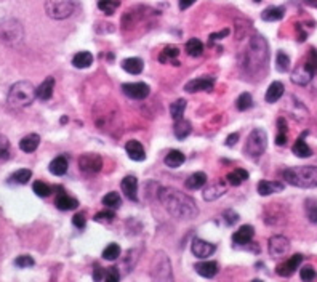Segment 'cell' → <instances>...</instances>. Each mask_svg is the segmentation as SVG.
<instances>
[{"instance_id": "8fae6325", "label": "cell", "mask_w": 317, "mask_h": 282, "mask_svg": "<svg viewBox=\"0 0 317 282\" xmlns=\"http://www.w3.org/2000/svg\"><path fill=\"white\" fill-rule=\"evenodd\" d=\"M122 90L127 96L133 100H145L146 96L149 95L151 89L149 85L145 83V82H132V83H124L122 85Z\"/></svg>"}, {"instance_id": "f35d334b", "label": "cell", "mask_w": 317, "mask_h": 282, "mask_svg": "<svg viewBox=\"0 0 317 282\" xmlns=\"http://www.w3.org/2000/svg\"><path fill=\"white\" fill-rule=\"evenodd\" d=\"M120 252H122V248H120L119 244H109L103 250V258L107 260V262H114V260L120 257Z\"/></svg>"}, {"instance_id": "b9f144b4", "label": "cell", "mask_w": 317, "mask_h": 282, "mask_svg": "<svg viewBox=\"0 0 317 282\" xmlns=\"http://www.w3.org/2000/svg\"><path fill=\"white\" fill-rule=\"evenodd\" d=\"M276 68L279 72H287L290 69V58L285 51H279L276 57Z\"/></svg>"}, {"instance_id": "1f68e13d", "label": "cell", "mask_w": 317, "mask_h": 282, "mask_svg": "<svg viewBox=\"0 0 317 282\" xmlns=\"http://www.w3.org/2000/svg\"><path fill=\"white\" fill-rule=\"evenodd\" d=\"M93 63V55L90 51H79L77 55L72 58V64L77 69H87L90 68Z\"/></svg>"}, {"instance_id": "6125c7cd", "label": "cell", "mask_w": 317, "mask_h": 282, "mask_svg": "<svg viewBox=\"0 0 317 282\" xmlns=\"http://www.w3.org/2000/svg\"><path fill=\"white\" fill-rule=\"evenodd\" d=\"M255 2H261V0H255Z\"/></svg>"}, {"instance_id": "ee69618b", "label": "cell", "mask_w": 317, "mask_h": 282, "mask_svg": "<svg viewBox=\"0 0 317 282\" xmlns=\"http://www.w3.org/2000/svg\"><path fill=\"white\" fill-rule=\"evenodd\" d=\"M236 106H237V109L239 111H247V109H250L251 106H253V98H251V95L250 93H242L237 98V101H236Z\"/></svg>"}, {"instance_id": "9a60e30c", "label": "cell", "mask_w": 317, "mask_h": 282, "mask_svg": "<svg viewBox=\"0 0 317 282\" xmlns=\"http://www.w3.org/2000/svg\"><path fill=\"white\" fill-rule=\"evenodd\" d=\"M301 262H303V255H300V253L290 257L287 262H283L282 265L277 266V274L282 277H290L295 273V269H298Z\"/></svg>"}, {"instance_id": "8d00e7d4", "label": "cell", "mask_w": 317, "mask_h": 282, "mask_svg": "<svg viewBox=\"0 0 317 282\" xmlns=\"http://www.w3.org/2000/svg\"><path fill=\"white\" fill-rule=\"evenodd\" d=\"M32 177V172L27 170V168H21V170H16L12 177H10V183H15V184H26Z\"/></svg>"}, {"instance_id": "f546056e", "label": "cell", "mask_w": 317, "mask_h": 282, "mask_svg": "<svg viewBox=\"0 0 317 282\" xmlns=\"http://www.w3.org/2000/svg\"><path fill=\"white\" fill-rule=\"evenodd\" d=\"M207 184V175L204 172H195L186 180V188L188 189H202Z\"/></svg>"}, {"instance_id": "4316f807", "label": "cell", "mask_w": 317, "mask_h": 282, "mask_svg": "<svg viewBox=\"0 0 317 282\" xmlns=\"http://www.w3.org/2000/svg\"><path fill=\"white\" fill-rule=\"evenodd\" d=\"M68 159L64 157V156H58V157H54L51 162H50V172L53 173V175H56V177H63L64 173L68 172Z\"/></svg>"}, {"instance_id": "11a10c76", "label": "cell", "mask_w": 317, "mask_h": 282, "mask_svg": "<svg viewBox=\"0 0 317 282\" xmlns=\"http://www.w3.org/2000/svg\"><path fill=\"white\" fill-rule=\"evenodd\" d=\"M226 36H229V29H223L220 32H213V34H210V40H220Z\"/></svg>"}, {"instance_id": "4dcf8cb0", "label": "cell", "mask_w": 317, "mask_h": 282, "mask_svg": "<svg viewBox=\"0 0 317 282\" xmlns=\"http://www.w3.org/2000/svg\"><path fill=\"white\" fill-rule=\"evenodd\" d=\"M245 180H248V172L244 168H236L226 175V181L227 184H231V186H239V184H242Z\"/></svg>"}, {"instance_id": "52a82bcc", "label": "cell", "mask_w": 317, "mask_h": 282, "mask_svg": "<svg viewBox=\"0 0 317 282\" xmlns=\"http://www.w3.org/2000/svg\"><path fill=\"white\" fill-rule=\"evenodd\" d=\"M23 26H21L18 21L15 19H8L5 23L0 24V40L7 42V43H16L23 40Z\"/></svg>"}, {"instance_id": "603a6c76", "label": "cell", "mask_w": 317, "mask_h": 282, "mask_svg": "<svg viewBox=\"0 0 317 282\" xmlns=\"http://www.w3.org/2000/svg\"><path fill=\"white\" fill-rule=\"evenodd\" d=\"M195 271H197V274L202 276V277H207V279H212L216 276L218 273V263L216 262H200L194 266Z\"/></svg>"}, {"instance_id": "ac0fdd59", "label": "cell", "mask_w": 317, "mask_h": 282, "mask_svg": "<svg viewBox=\"0 0 317 282\" xmlns=\"http://www.w3.org/2000/svg\"><path fill=\"white\" fill-rule=\"evenodd\" d=\"M125 151H127L128 157L132 160H135V162H141V160L146 159V151H145L143 145H141L139 141H136V139H130L128 143L125 145Z\"/></svg>"}, {"instance_id": "5b68a950", "label": "cell", "mask_w": 317, "mask_h": 282, "mask_svg": "<svg viewBox=\"0 0 317 282\" xmlns=\"http://www.w3.org/2000/svg\"><path fill=\"white\" fill-rule=\"evenodd\" d=\"M268 146V135L263 128H253L247 138L245 143V154L250 159H258L266 151Z\"/></svg>"}, {"instance_id": "e0dca14e", "label": "cell", "mask_w": 317, "mask_h": 282, "mask_svg": "<svg viewBox=\"0 0 317 282\" xmlns=\"http://www.w3.org/2000/svg\"><path fill=\"white\" fill-rule=\"evenodd\" d=\"M120 188H122L124 194L130 201H138V180L133 175H127L122 183H120Z\"/></svg>"}, {"instance_id": "680465c9", "label": "cell", "mask_w": 317, "mask_h": 282, "mask_svg": "<svg viewBox=\"0 0 317 282\" xmlns=\"http://www.w3.org/2000/svg\"><path fill=\"white\" fill-rule=\"evenodd\" d=\"M237 139H239V135L237 133H233V135H229L226 138V146H234L237 143Z\"/></svg>"}, {"instance_id": "cb8c5ba5", "label": "cell", "mask_w": 317, "mask_h": 282, "mask_svg": "<svg viewBox=\"0 0 317 282\" xmlns=\"http://www.w3.org/2000/svg\"><path fill=\"white\" fill-rule=\"evenodd\" d=\"M40 145V136L37 133H29L19 141V149L24 153H34Z\"/></svg>"}, {"instance_id": "484cf974", "label": "cell", "mask_w": 317, "mask_h": 282, "mask_svg": "<svg viewBox=\"0 0 317 282\" xmlns=\"http://www.w3.org/2000/svg\"><path fill=\"white\" fill-rule=\"evenodd\" d=\"M122 69L128 74H141L145 69V63L143 60H139V58H127L122 61Z\"/></svg>"}, {"instance_id": "7402d4cb", "label": "cell", "mask_w": 317, "mask_h": 282, "mask_svg": "<svg viewBox=\"0 0 317 282\" xmlns=\"http://www.w3.org/2000/svg\"><path fill=\"white\" fill-rule=\"evenodd\" d=\"M283 189V183L280 181H268V180H261L258 183V192L261 196H269V194L280 192Z\"/></svg>"}, {"instance_id": "8992f818", "label": "cell", "mask_w": 317, "mask_h": 282, "mask_svg": "<svg viewBox=\"0 0 317 282\" xmlns=\"http://www.w3.org/2000/svg\"><path fill=\"white\" fill-rule=\"evenodd\" d=\"M45 12L51 19H66L75 12L74 0H47Z\"/></svg>"}, {"instance_id": "c3c4849f", "label": "cell", "mask_w": 317, "mask_h": 282, "mask_svg": "<svg viewBox=\"0 0 317 282\" xmlns=\"http://www.w3.org/2000/svg\"><path fill=\"white\" fill-rule=\"evenodd\" d=\"M116 218V213L111 210H104V212H100L95 215V221H112Z\"/></svg>"}, {"instance_id": "91938a15", "label": "cell", "mask_w": 317, "mask_h": 282, "mask_svg": "<svg viewBox=\"0 0 317 282\" xmlns=\"http://www.w3.org/2000/svg\"><path fill=\"white\" fill-rule=\"evenodd\" d=\"M277 127H279V133H287V122H285V119H279V121H277Z\"/></svg>"}, {"instance_id": "5bb4252c", "label": "cell", "mask_w": 317, "mask_h": 282, "mask_svg": "<svg viewBox=\"0 0 317 282\" xmlns=\"http://www.w3.org/2000/svg\"><path fill=\"white\" fill-rule=\"evenodd\" d=\"M191 250H192V255L197 257V258H207L215 253L216 247L210 242H207L204 239H194L192 241V245H191Z\"/></svg>"}, {"instance_id": "44dd1931", "label": "cell", "mask_w": 317, "mask_h": 282, "mask_svg": "<svg viewBox=\"0 0 317 282\" xmlns=\"http://www.w3.org/2000/svg\"><path fill=\"white\" fill-rule=\"evenodd\" d=\"M54 205H56V209L58 210H64V212H68V210H74V209H77V205H79V201L75 199V198H71L69 194H64L61 192L60 196L54 199Z\"/></svg>"}, {"instance_id": "d6a6232c", "label": "cell", "mask_w": 317, "mask_h": 282, "mask_svg": "<svg viewBox=\"0 0 317 282\" xmlns=\"http://www.w3.org/2000/svg\"><path fill=\"white\" fill-rule=\"evenodd\" d=\"M184 160H186V157H184V154L181 153V151L171 149L170 153L165 156V165L170 167V168H178L180 165L184 164Z\"/></svg>"}, {"instance_id": "7bdbcfd3", "label": "cell", "mask_w": 317, "mask_h": 282, "mask_svg": "<svg viewBox=\"0 0 317 282\" xmlns=\"http://www.w3.org/2000/svg\"><path fill=\"white\" fill-rule=\"evenodd\" d=\"M10 154H12V146H10V141L7 139V136L0 135V164L10 159Z\"/></svg>"}, {"instance_id": "60d3db41", "label": "cell", "mask_w": 317, "mask_h": 282, "mask_svg": "<svg viewBox=\"0 0 317 282\" xmlns=\"http://www.w3.org/2000/svg\"><path fill=\"white\" fill-rule=\"evenodd\" d=\"M184 109H186V100H177L170 106V114L175 121H180V119H183Z\"/></svg>"}, {"instance_id": "94428289", "label": "cell", "mask_w": 317, "mask_h": 282, "mask_svg": "<svg viewBox=\"0 0 317 282\" xmlns=\"http://www.w3.org/2000/svg\"><path fill=\"white\" fill-rule=\"evenodd\" d=\"M195 2V0H180V10H186V8H189L192 4Z\"/></svg>"}, {"instance_id": "9c48e42d", "label": "cell", "mask_w": 317, "mask_h": 282, "mask_svg": "<svg viewBox=\"0 0 317 282\" xmlns=\"http://www.w3.org/2000/svg\"><path fill=\"white\" fill-rule=\"evenodd\" d=\"M268 250L272 258H280L290 250V241L285 236H272L268 244Z\"/></svg>"}, {"instance_id": "816d5d0a", "label": "cell", "mask_w": 317, "mask_h": 282, "mask_svg": "<svg viewBox=\"0 0 317 282\" xmlns=\"http://www.w3.org/2000/svg\"><path fill=\"white\" fill-rule=\"evenodd\" d=\"M72 224H74L75 228H79V230H83L85 224H87V220H85L83 213H77V215H74V216H72Z\"/></svg>"}, {"instance_id": "6f0895ef", "label": "cell", "mask_w": 317, "mask_h": 282, "mask_svg": "<svg viewBox=\"0 0 317 282\" xmlns=\"http://www.w3.org/2000/svg\"><path fill=\"white\" fill-rule=\"evenodd\" d=\"M285 143H287V133H279L276 136V145L277 146H283Z\"/></svg>"}, {"instance_id": "f907efd6", "label": "cell", "mask_w": 317, "mask_h": 282, "mask_svg": "<svg viewBox=\"0 0 317 282\" xmlns=\"http://www.w3.org/2000/svg\"><path fill=\"white\" fill-rule=\"evenodd\" d=\"M300 276L303 280H312L315 277V271L312 266H303L301 271H300Z\"/></svg>"}, {"instance_id": "7dc6e473", "label": "cell", "mask_w": 317, "mask_h": 282, "mask_svg": "<svg viewBox=\"0 0 317 282\" xmlns=\"http://www.w3.org/2000/svg\"><path fill=\"white\" fill-rule=\"evenodd\" d=\"M34 265H36V262L31 255H19L15 260V266H18V268H31Z\"/></svg>"}, {"instance_id": "ba28073f", "label": "cell", "mask_w": 317, "mask_h": 282, "mask_svg": "<svg viewBox=\"0 0 317 282\" xmlns=\"http://www.w3.org/2000/svg\"><path fill=\"white\" fill-rule=\"evenodd\" d=\"M152 277L159 280H171V268H170V260L163 252H159L157 257L152 262Z\"/></svg>"}, {"instance_id": "f1b7e54d", "label": "cell", "mask_w": 317, "mask_h": 282, "mask_svg": "<svg viewBox=\"0 0 317 282\" xmlns=\"http://www.w3.org/2000/svg\"><path fill=\"white\" fill-rule=\"evenodd\" d=\"M191 122L189 121H184V119H180V121H175V127H173V133L178 139H184L191 135Z\"/></svg>"}, {"instance_id": "db71d44e", "label": "cell", "mask_w": 317, "mask_h": 282, "mask_svg": "<svg viewBox=\"0 0 317 282\" xmlns=\"http://www.w3.org/2000/svg\"><path fill=\"white\" fill-rule=\"evenodd\" d=\"M104 274H106V269L104 268L95 266V271H93V279L95 280H103L104 279Z\"/></svg>"}, {"instance_id": "ab89813d", "label": "cell", "mask_w": 317, "mask_h": 282, "mask_svg": "<svg viewBox=\"0 0 317 282\" xmlns=\"http://www.w3.org/2000/svg\"><path fill=\"white\" fill-rule=\"evenodd\" d=\"M103 204L106 205L107 209H119L120 205H122V199L117 192H107L106 196L103 198Z\"/></svg>"}, {"instance_id": "d4e9b609", "label": "cell", "mask_w": 317, "mask_h": 282, "mask_svg": "<svg viewBox=\"0 0 317 282\" xmlns=\"http://www.w3.org/2000/svg\"><path fill=\"white\" fill-rule=\"evenodd\" d=\"M53 89H54V79L53 77H47L39 87H37V98L42 101H47L51 98L53 95Z\"/></svg>"}, {"instance_id": "836d02e7", "label": "cell", "mask_w": 317, "mask_h": 282, "mask_svg": "<svg viewBox=\"0 0 317 282\" xmlns=\"http://www.w3.org/2000/svg\"><path fill=\"white\" fill-rule=\"evenodd\" d=\"M292 151H293V154L295 156H298V157H309L311 154H312V151H311V148L306 145V141L303 139V138H298L297 141H295V145H293V148H292Z\"/></svg>"}, {"instance_id": "681fc988", "label": "cell", "mask_w": 317, "mask_h": 282, "mask_svg": "<svg viewBox=\"0 0 317 282\" xmlns=\"http://www.w3.org/2000/svg\"><path fill=\"white\" fill-rule=\"evenodd\" d=\"M120 279V274H119V269L116 266H111L106 269V274H104V280L107 282H117Z\"/></svg>"}, {"instance_id": "d590c367", "label": "cell", "mask_w": 317, "mask_h": 282, "mask_svg": "<svg viewBox=\"0 0 317 282\" xmlns=\"http://www.w3.org/2000/svg\"><path fill=\"white\" fill-rule=\"evenodd\" d=\"M283 18V8L282 7H269L261 13L263 21H279Z\"/></svg>"}, {"instance_id": "3957f363", "label": "cell", "mask_w": 317, "mask_h": 282, "mask_svg": "<svg viewBox=\"0 0 317 282\" xmlns=\"http://www.w3.org/2000/svg\"><path fill=\"white\" fill-rule=\"evenodd\" d=\"M283 180L297 188H317V167L315 165H301L290 167L283 170Z\"/></svg>"}, {"instance_id": "7c38bea8", "label": "cell", "mask_w": 317, "mask_h": 282, "mask_svg": "<svg viewBox=\"0 0 317 282\" xmlns=\"http://www.w3.org/2000/svg\"><path fill=\"white\" fill-rule=\"evenodd\" d=\"M314 69L309 63H303L300 64V66L293 71L292 74V82L293 83H297V85H308L312 79V75H314Z\"/></svg>"}, {"instance_id": "f5cc1de1", "label": "cell", "mask_w": 317, "mask_h": 282, "mask_svg": "<svg viewBox=\"0 0 317 282\" xmlns=\"http://www.w3.org/2000/svg\"><path fill=\"white\" fill-rule=\"evenodd\" d=\"M223 216L226 218V223H227V224H236V223L239 221V215H237L234 210H226Z\"/></svg>"}, {"instance_id": "30bf717a", "label": "cell", "mask_w": 317, "mask_h": 282, "mask_svg": "<svg viewBox=\"0 0 317 282\" xmlns=\"http://www.w3.org/2000/svg\"><path fill=\"white\" fill-rule=\"evenodd\" d=\"M79 165H80V170L83 173L93 175V173H98L103 168V159H101V156H98L95 153H89V154L80 156Z\"/></svg>"}, {"instance_id": "74e56055", "label": "cell", "mask_w": 317, "mask_h": 282, "mask_svg": "<svg viewBox=\"0 0 317 282\" xmlns=\"http://www.w3.org/2000/svg\"><path fill=\"white\" fill-rule=\"evenodd\" d=\"M119 5H120L119 0H98V8L106 15H114Z\"/></svg>"}, {"instance_id": "ffe728a7", "label": "cell", "mask_w": 317, "mask_h": 282, "mask_svg": "<svg viewBox=\"0 0 317 282\" xmlns=\"http://www.w3.org/2000/svg\"><path fill=\"white\" fill-rule=\"evenodd\" d=\"M178 55H180V48H178V47H175V45H167L165 48H163V50L160 51L159 61L163 63V64L171 63L173 66H180V61L177 60Z\"/></svg>"}, {"instance_id": "277c9868", "label": "cell", "mask_w": 317, "mask_h": 282, "mask_svg": "<svg viewBox=\"0 0 317 282\" xmlns=\"http://www.w3.org/2000/svg\"><path fill=\"white\" fill-rule=\"evenodd\" d=\"M37 98V89L27 80H19L10 87L8 92V106L13 109H19V107H26L34 103Z\"/></svg>"}, {"instance_id": "9f6ffc18", "label": "cell", "mask_w": 317, "mask_h": 282, "mask_svg": "<svg viewBox=\"0 0 317 282\" xmlns=\"http://www.w3.org/2000/svg\"><path fill=\"white\" fill-rule=\"evenodd\" d=\"M308 63H309L311 66H312V69H314V71H317V50H311Z\"/></svg>"}, {"instance_id": "2e32d148", "label": "cell", "mask_w": 317, "mask_h": 282, "mask_svg": "<svg viewBox=\"0 0 317 282\" xmlns=\"http://www.w3.org/2000/svg\"><path fill=\"white\" fill-rule=\"evenodd\" d=\"M253 236H255L253 226L244 224V226H240L239 230L233 234V242L236 245H248L251 242V239H253Z\"/></svg>"}, {"instance_id": "f6af8a7d", "label": "cell", "mask_w": 317, "mask_h": 282, "mask_svg": "<svg viewBox=\"0 0 317 282\" xmlns=\"http://www.w3.org/2000/svg\"><path fill=\"white\" fill-rule=\"evenodd\" d=\"M32 189H34V192L37 194L39 198H48L51 194V191H53V188L48 186V184L43 183V181H36L34 184H32Z\"/></svg>"}, {"instance_id": "6da1fadb", "label": "cell", "mask_w": 317, "mask_h": 282, "mask_svg": "<svg viewBox=\"0 0 317 282\" xmlns=\"http://www.w3.org/2000/svg\"><path fill=\"white\" fill-rule=\"evenodd\" d=\"M157 198L160 204L165 207V210L177 220H194L199 215V209L195 201L188 196L186 192H181L175 188H160L157 192Z\"/></svg>"}, {"instance_id": "7a4b0ae2", "label": "cell", "mask_w": 317, "mask_h": 282, "mask_svg": "<svg viewBox=\"0 0 317 282\" xmlns=\"http://www.w3.org/2000/svg\"><path fill=\"white\" fill-rule=\"evenodd\" d=\"M268 60H269L268 42L261 36L251 37V40L248 43V48H247L245 55H244V66H245V69L250 74L258 72L261 68L266 66Z\"/></svg>"}, {"instance_id": "83f0119b", "label": "cell", "mask_w": 317, "mask_h": 282, "mask_svg": "<svg viewBox=\"0 0 317 282\" xmlns=\"http://www.w3.org/2000/svg\"><path fill=\"white\" fill-rule=\"evenodd\" d=\"M283 83L282 82H272L269 85V89L266 92V96H265V100L266 103H276L277 100L282 98V95H283Z\"/></svg>"}, {"instance_id": "d6986e66", "label": "cell", "mask_w": 317, "mask_h": 282, "mask_svg": "<svg viewBox=\"0 0 317 282\" xmlns=\"http://www.w3.org/2000/svg\"><path fill=\"white\" fill-rule=\"evenodd\" d=\"M227 186L224 181H216L213 184H210V186H207L204 189V199L205 201H215L218 198H221L223 194L226 192Z\"/></svg>"}, {"instance_id": "bcb514c9", "label": "cell", "mask_w": 317, "mask_h": 282, "mask_svg": "<svg viewBox=\"0 0 317 282\" xmlns=\"http://www.w3.org/2000/svg\"><path fill=\"white\" fill-rule=\"evenodd\" d=\"M306 215H308L311 223L317 224V201H314V199L306 201Z\"/></svg>"}, {"instance_id": "4fadbf2b", "label": "cell", "mask_w": 317, "mask_h": 282, "mask_svg": "<svg viewBox=\"0 0 317 282\" xmlns=\"http://www.w3.org/2000/svg\"><path fill=\"white\" fill-rule=\"evenodd\" d=\"M215 87V77H197L194 80H189L184 85V90L189 93H197V92H210Z\"/></svg>"}, {"instance_id": "e575fe53", "label": "cell", "mask_w": 317, "mask_h": 282, "mask_svg": "<svg viewBox=\"0 0 317 282\" xmlns=\"http://www.w3.org/2000/svg\"><path fill=\"white\" fill-rule=\"evenodd\" d=\"M186 51H188L189 57L197 58L204 53V43L199 39H191V40H188V43H186Z\"/></svg>"}]
</instances>
